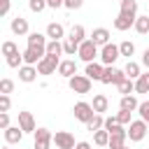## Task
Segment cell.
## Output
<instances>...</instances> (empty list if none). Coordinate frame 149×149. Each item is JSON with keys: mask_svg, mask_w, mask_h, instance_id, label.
Here are the masks:
<instances>
[{"mask_svg": "<svg viewBox=\"0 0 149 149\" xmlns=\"http://www.w3.org/2000/svg\"><path fill=\"white\" fill-rule=\"evenodd\" d=\"M91 40H93L98 47H105V44H109V30H107V28H95L93 35H91Z\"/></svg>", "mask_w": 149, "mask_h": 149, "instance_id": "d6986e66", "label": "cell"}, {"mask_svg": "<svg viewBox=\"0 0 149 149\" xmlns=\"http://www.w3.org/2000/svg\"><path fill=\"white\" fill-rule=\"evenodd\" d=\"M123 79H128L123 70H116L114 65H105V72H102V79H100V81H102V84H116V86H119Z\"/></svg>", "mask_w": 149, "mask_h": 149, "instance_id": "3957f363", "label": "cell"}, {"mask_svg": "<svg viewBox=\"0 0 149 149\" xmlns=\"http://www.w3.org/2000/svg\"><path fill=\"white\" fill-rule=\"evenodd\" d=\"M21 63H23V54H19V51H16V54L7 56V65H9V68H23Z\"/></svg>", "mask_w": 149, "mask_h": 149, "instance_id": "836d02e7", "label": "cell"}, {"mask_svg": "<svg viewBox=\"0 0 149 149\" xmlns=\"http://www.w3.org/2000/svg\"><path fill=\"white\" fill-rule=\"evenodd\" d=\"M2 149H9V147H2Z\"/></svg>", "mask_w": 149, "mask_h": 149, "instance_id": "681fc988", "label": "cell"}, {"mask_svg": "<svg viewBox=\"0 0 149 149\" xmlns=\"http://www.w3.org/2000/svg\"><path fill=\"white\" fill-rule=\"evenodd\" d=\"M19 126L23 133H35V119L30 112H19Z\"/></svg>", "mask_w": 149, "mask_h": 149, "instance_id": "5bb4252c", "label": "cell"}, {"mask_svg": "<svg viewBox=\"0 0 149 149\" xmlns=\"http://www.w3.org/2000/svg\"><path fill=\"white\" fill-rule=\"evenodd\" d=\"M135 91H137V93H149V70L142 72V74L135 79Z\"/></svg>", "mask_w": 149, "mask_h": 149, "instance_id": "603a6c76", "label": "cell"}, {"mask_svg": "<svg viewBox=\"0 0 149 149\" xmlns=\"http://www.w3.org/2000/svg\"><path fill=\"white\" fill-rule=\"evenodd\" d=\"M133 91H135V81L133 79H123L119 84V93L121 95H133Z\"/></svg>", "mask_w": 149, "mask_h": 149, "instance_id": "f546056e", "label": "cell"}, {"mask_svg": "<svg viewBox=\"0 0 149 149\" xmlns=\"http://www.w3.org/2000/svg\"><path fill=\"white\" fill-rule=\"evenodd\" d=\"M81 5H84V0H65L63 7H68V9H79Z\"/></svg>", "mask_w": 149, "mask_h": 149, "instance_id": "7bdbcfd3", "label": "cell"}, {"mask_svg": "<svg viewBox=\"0 0 149 149\" xmlns=\"http://www.w3.org/2000/svg\"><path fill=\"white\" fill-rule=\"evenodd\" d=\"M93 142H95L98 147H107V144H109V130H105V128H102V130H95V133H93Z\"/></svg>", "mask_w": 149, "mask_h": 149, "instance_id": "4316f807", "label": "cell"}, {"mask_svg": "<svg viewBox=\"0 0 149 149\" xmlns=\"http://www.w3.org/2000/svg\"><path fill=\"white\" fill-rule=\"evenodd\" d=\"M54 142H56V147H58V149H74V147H77L74 135H72V133H68V130H58V133L54 135Z\"/></svg>", "mask_w": 149, "mask_h": 149, "instance_id": "8fae6325", "label": "cell"}, {"mask_svg": "<svg viewBox=\"0 0 149 149\" xmlns=\"http://www.w3.org/2000/svg\"><path fill=\"white\" fill-rule=\"evenodd\" d=\"M14 91V81L12 79H2L0 81V95H9Z\"/></svg>", "mask_w": 149, "mask_h": 149, "instance_id": "d590c367", "label": "cell"}, {"mask_svg": "<svg viewBox=\"0 0 149 149\" xmlns=\"http://www.w3.org/2000/svg\"><path fill=\"white\" fill-rule=\"evenodd\" d=\"M9 14V0H0V16Z\"/></svg>", "mask_w": 149, "mask_h": 149, "instance_id": "f6af8a7d", "label": "cell"}, {"mask_svg": "<svg viewBox=\"0 0 149 149\" xmlns=\"http://www.w3.org/2000/svg\"><path fill=\"white\" fill-rule=\"evenodd\" d=\"M63 35H65V30H63V26L61 23H49L47 26V37H51V40H63Z\"/></svg>", "mask_w": 149, "mask_h": 149, "instance_id": "7402d4cb", "label": "cell"}, {"mask_svg": "<svg viewBox=\"0 0 149 149\" xmlns=\"http://www.w3.org/2000/svg\"><path fill=\"white\" fill-rule=\"evenodd\" d=\"M130 114H133V112H128V109H121V112L116 114V116H119V123H121V126H126V123H133V121H130Z\"/></svg>", "mask_w": 149, "mask_h": 149, "instance_id": "60d3db41", "label": "cell"}, {"mask_svg": "<svg viewBox=\"0 0 149 149\" xmlns=\"http://www.w3.org/2000/svg\"><path fill=\"white\" fill-rule=\"evenodd\" d=\"M21 140H23L21 126H9V128L5 130V142H7V144H16V142H21Z\"/></svg>", "mask_w": 149, "mask_h": 149, "instance_id": "2e32d148", "label": "cell"}, {"mask_svg": "<svg viewBox=\"0 0 149 149\" xmlns=\"http://www.w3.org/2000/svg\"><path fill=\"white\" fill-rule=\"evenodd\" d=\"M44 56H47V49H35V47H28V49L23 51V65H35V63H40Z\"/></svg>", "mask_w": 149, "mask_h": 149, "instance_id": "7c38bea8", "label": "cell"}, {"mask_svg": "<svg viewBox=\"0 0 149 149\" xmlns=\"http://www.w3.org/2000/svg\"><path fill=\"white\" fill-rule=\"evenodd\" d=\"M84 37H86L84 26H79V23H77V26H72V30H70V37H68V40H72V42H77V44H81V42H86Z\"/></svg>", "mask_w": 149, "mask_h": 149, "instance_id": "cb8c5ba5", "label": "cell"}, {"mask_svg": "<svg viewBox=\"0 0 149 149\" xmlns=\"http://www.w3.org/2000/svg\"><path fill=\"white\" fill-rule=\"evenodd\" d=\"M0 128H2V130H7V128H9V114H7V112H2V114H0Z\"/></svg>", "mask_w": 149, "mask_h": 149, "instance_id": "ee69618b", "label": "cell"}, {"mask_svg": "<svg viewBox=\"0 0 149 149\" xmlns=\"http://www.w3.org/2000/svg\"><path fill=\"white\" fill-rule=\"evenodd\" d=\"M58 65H61V58L47 54V56L37 63V72H40V74H54V72L58 70Z\"/></svg>", "mask_w": 149, "mask_h": 149, "instance_id": "8992f818", "label": "cell"}, {"mask_svg": "<svg viewBox=\"0 0 149 149\" xmlns=\"http://www.w3.org/2000/svg\"><path fill=\"white\" fill-rule=\"evenodd\" d=\"M72 112H74V119H77V121H81V123H88V121L95 116L93 105H88V102H84V100H81V102H77Z\"/></svg>", "mask_w": 149, "mask_h": 149, "instance_id": "277c9868", "label": "cell"}, {"mask_svg": "<svg viewBox=\"0 0 149 149\" xmlns=\"http://www.w3.org/2000/svg\"><path fill=\"white\" fill-rule=\"evenodd\" d=\"M54 142V135L49 128H37L35 130V144L33 149H49V144Z\"/></svg>", "mask_w": 149, "mask_h": 149, "instance_id": "ba28073f", "label": "cell"}, {"mask_svg": "<svg viewBox=\"0 0 149 149\" xmlns=\"http://www.w3.org/2000/svg\"><path fill=\"white\" fill-rule=\"evenodd\" d=\"M119 56H121V51H119V47L112 44V42L105 44V47L100 49V61H102L105 65H114V61H116Z\"/></svg>", "mask_w": 149, "mask_h": 149, "instance_id": "9c48e42d", "label": "cell"}, {"mask_svg": "<svg viewBox=\"0 0 149 149\" xmlns=\"http://www.w3.org/2000/svg\"><path fill=\"white\" fill-rule=\"evenodd\" d=\"M123 149H130V147H123Z\"/></svg>", "mask_w": 149, "mask_h": 149, "instance_id": "f907efd6", "label": "cell"}, {"mask_svg": "<svg viewBox=\"0 0 149 149\" xmlns=\"http://www.w3.org/2000/svg\"><path fill=\"white\" fill-rule=\"evenodd\" d=\"M68 86H70V91H74V93H79V95H84V93H88V91H91V79H88L86 74H74V77H70V79H68Z\"/></svg>", "mask_w": 149, "mask_h": 149, "instance_id": "6da1fadb", "label": "cell"}, {"mask_svg": "<svg viewBox=\"0 0 149 149\" xmlns=\"http://www.w3.org/2000/svg\"><path fill=\"white\" fill-rule=\"evenodd\" d=\"M9 107H12L9 95H0V112H9Z\"/></svg>", "mask_w": 149, "mask_h": 149, "instance_id": "b9f144b4", "label": "cell"}, {"mask_svg": "<svg viewBox=\"0 0 149 149\" xmlns=\"http://www.w3.org/2000/svg\"><path fill=\"white\" fill-rule=\"evenodd\" d=\"M86 128L91 130V133H95V130H102L105 128V119H102V114H95L88 123H86Z\"/></svg>", "mask_w": 149, "mask_h": 149, "instance_id": "83f0119b", "label": "cell"}, {"mask_svg": "<svg viewBox=\"0 0 149 149\" xmlns=\"http://www.w3.org/2000/svg\"><path fill=\"white\" fill-rule=\"evenodd\" d=\"M47 5H49L51 9H56V7H63V5H65V0H47Z\"/></svg>", "mask_w": 149, "mask_h": 149, "instance_id": "bcb514c9", "label": "cell"}, {"mask_svg": "<svg viewBox=\"0 0 149 149\" xmlns=\"http://www.w3.org/2000/svg\"><path fill=\"white\" fill-rule=\"evenodd\" d=\"M137 112H140V119L149 123V100H144V102H140V107H137Z\"/></svg>", "mask_w": 149, "mask_h": 149, "instance_id": "74e56055", "label": "cell"}, {"mask_svg": "<svg viewBox=\"0 0 149 149\" xmlns=\"http://www.w3.org/2000/svg\"><path fill=\"white\" fill-rule=\"evenodd\" d=\"M102 72H105V68H102L100 63H95V61H93V63H86V72H84V74H86L91 81H100V79H102Z\"/></svg>", "mask_w": 149, "mask_h": 149, "instance_id": "4fadbf2b", "label": "cell"}, {"mask_svg": "<svg viewBox=\"0 0 149 149\" xmlns=\"http://www.w3.org/2000/svg\"><path fill=\"white\" fill-rule=\"evenodd\" d=\"M58 74L65 77V79L74 77V74H77V63H74V61H61V65H58Z\"/></svg>", "mask_w": 149, "mask_h": 149, "instance_id": "e0dca14e", "label": "cell"}, {"mask_svg": "<svg viewBox=\"0 0 149 149\" xmlns=\"http://www.w3.org/2000/svg\"><path fill=\"white\" fill-rule=\"evenodd\" d=\"M119 51H121V56H128V58H130V56L135 54V44H133L130 40H126V42L119 44Z\"/></svg>", "mask_w": 149, "mask_h": 149, "instance_id": "d6a6232c", "label": "cell"}, {"mask_svg": "<svg viewBox=\"0 0 149 149\" xmlns=\"http://www.w3.org/2000/svg\"><path fill=\"white\" fill-rule=\"evenodd\" d=\"M84 63H93L95 61V56H100L98 54V44L93 42V40H86V42H81L79 44V54H77Z\"/></svg>", "mask_w": 149, "mask_h": 149, "instance_id": "7a4b0ae2", "label": "cell"}, {"mask_svg": "<svg viewBox=\"0 0 149 149\" xmlns=\"http://www.w3.org/2000/svg\"><path fill=\"white\" fill-rule=\"evenodd\" d=\"M123 72H126L128 79H137V77L142 74V72H140V63H135V61H128L126 68H123Z\"/></svg>", "mask_w": 149, "mask_h": 149, "instance_id": "484cf974", "label": "cell"}, {"mask_svg": "<svg viewBox=\"0 0 149 149\" xmlns=\"http://www.w3.org/2000/svg\"><path fill=\"white\" fill-rule=\"evenodd\" d=\"M119 16L128 19V21H137V0H121V9H119Z\"/></svg>", "mask_w": 149, "mask_h": 149, "instance_id": "30bf717a", "label": "cell"}, {"mask_svg": "<svg viewBox=\"0 0 149 149\" xmlns=\"http://www.w3.org/2000/svg\"><path fill=\"white\" fill-rule=\"evenodd\" d=\"M12 33H14V35H30V33H28V21H26L23 16L12 19Z\"/></svg>", "mask_w": 149, "mask_h": 149, "instance_id": "ac0fdd59", "label": "cell"}, {"mask_svg": "<svg viewBox=\"0 0 149 149\" xmlns=\"http://www.w3.org/2000/svg\"><path fill=\"white\" fill-rule=\"evenodd\" d=\"M47 54H49V56H61V54H63V44H61L58 40H51V42L47 44Z\"/></svg>", "mask_w": 149, "mask_h": 149, "instance_id": "1f68e13d", "label": "cell"}, {"mask_svg": "<svg viewBox=\"0 0 149 149\" xmlns=\"http://www.w3.org/2000/svg\"><path fill=\"white\" fill-rule=\"evenodd\" d=\"M142 65L149 70V49H144V54H142Z\"/></svg>", "mask_w": 149, "mask_h": 149, "instance_id": "7dc6e473", "label": "cell"}, {"mask_svg": "<svg viewBox=\"0 0 149 149\" xmlns=\"http://www.w3.org/2000/svg\"><path fill=\"white\" fill-rule=\"evenodd\" d=\"M19 49H16V44L12 42V40H7V42H2V54L5 56H12V54H16Z\"/></svg>", "mask_w": 149, "mask_h": 149, "instance_id": "f35d334b", "label": "cell"}, {"mask_svg": "<svg viewBox=\"0 0 149 149\" xmlns=\"http://www.w3.org/2000/svg\"><path fill=\"white\" fill-rule=\"evenodd\" d=\"M147 135H149V130H147Z\"/></svg>", "mask_w": 149, "mask_h": 149, "instance_id": "816d5d0a", "label": "cell"}, {"mask_svg": "<svg viewBox=\"0 0 149 149\" xmlns=\"http://www.w3.org/2000/svg\"><path fill=\"white\" fill-rule=\"evenodd\" d=\"M93 109H95V114H102V112H107V107H109V100H107V95H102V93H98V95H93Z\"/></svg>", "mask_w": 149, "mask_h": 149, "instance_id": "44dd1931", "label": "cell"}, {"mask_svg": "<svg viewBox=\"0 0 149 149\" xmlns=\"http://www.w3.org/2000/svg\"><path fill=\"white\" fill-rule=\"evenodd\" d=\"M74 149H91V144H88V142H77Z\"/></svg>", "mask_w": 149, "mask_h": 149, "instance_id": "c3c4849f", "label": "cell"}, {"mask_svg": "<svg viewBox=\"0 0 149 149\" xmlns=\"http://www.w3.org/2000/svg\"><path fill=\"white\" fill-rule=\"evenodd\" d=\"M28 7H30V12H37V14H40V12H42L44 7H49V5H47V0H28Z\"/></svg>", "mask_w": 149, "mask_h": 149, "instance_id": "8d00e7d4", "label": "cell"}, {"mask_svg": "<svg viewBox=\"0 0 149 149\" xmlns=\"http://www.w3.org/2000/svg\"><path fill=\"white\" fill-rule=\"evenodd\" d=\"M147 130H149V123H147V121H142V119L133 121L130 128H128V137H130V142H140V140H144V137H147Z\"/></svg>", "mask_w": 149, "mask_h": 149, "instance_id": "5b68a950", "label": "cell"}, {"mask_svg": "<svg viewBox=\"0 0 149 149\" xmlns=\"http://www.w3.org/2000/svg\"><path fill=\"white\" fill-rule=\"evenodd\" d=\"M37 68L35 65H23V68H19V79L21 81H26V84H30V81H35L37 79Z\"/></svg>", "mask_w": 149, "mask_h": 149, "instance_id": "9a60e30c", "label": "cell"}, {"mask_svg": "<svg viewBox=\"0 0 149 149\" xmlns=\"http://www.w3.org/2000/svg\"><path fill=\"white\" fill-rule=\"evenodd\" d=\"M126 137H128V130H123V126H116L114 130H109V149H123L126 147Z\"/></svg>", "mask_w": 149, "mask_h": 149, "instance_id": "52a82bcc", "label": "cell"}, {"mask_svg": "<svg viewBox=\"0 0 149 149\" xmlns=\"http://www.w3.org/2000/svg\"><path fill=\"white\" fill-rule=\"evenodd\" d=\"M116 126H121V123H119V116H116V114H114V116H107V119H105V130H114Z\"/></svg>", "mask_w": 149, "mask_h": 149, "instance_id": "ab89813d", "label": "cell"}, {"mask_svg": "<svg viewBox=\"0 0 149 149\" xmlns=\"http://www.w3.org/2000/svg\"><path fill=\"white\" fill-rule=\"evenodd\" d=\"M47 37L42 33H30L28 35V47H35V49H47Z\"/></svg>", "mask_w": 149, "mask_h": 149, "instance_id": "ffe728a7", "label": "cell"}, {"mask_svg": "<svg viewBox=\"0 0 149 149\" xmlns=\"http://www.w3.org/2000/svg\"><path fill=\"white\" fill-rule=\"evenodd\" d=\"M63 54H68V56H74V54H79V44L65 37V42H63Z\"/></svg>", "mask_w": 149, "mask_h": 149, "instance_id": "4dcf8cb0", "label": "cell"}, {"mask_svg": "<svg viewBox=\"0 0 149 149\" xmlns=\"http://www.w3.org/2000/svg\"><path fill=\"white\" fill-rule=\"evenodd\" d=\"M140 35H147L149 33V14L147 16H137V21H135V26H133Z\"/></svg>", "mask_w": 149, "mask_h": 149, "instance_id": "f1b7e54d", "label": "cell"}, {"mask_svg": "<svg viewBox=\"0 0 149 149\" xmlns=\"http://www.w3.org/2000/svg\"><path fill=\"white\" fill-rule=\"evenodd\" d=\"M130 26H135V23L128 21V19H123V16H116V19H114V28H116V30H128Z\"/></svg>", "mask_w": 149, "mask_h": 149, "instance_id": "e575fe53", "label": "cell"}, {"mask_svg": "<svg viewBox=\"0 0 149 149\" xmlns=\"http://www.w3.org/2000/svg\"><path fill=\"white\" fill-rule=\"evenodd\" d=\"M121 109H128V112H135L140 107V102L135 100V95H121V102H119Z\"/></svg>", "mask_w": 149, "mask_h": 149, "instance_id": "d4e9b609", "label": "cell"}]
</instances>
